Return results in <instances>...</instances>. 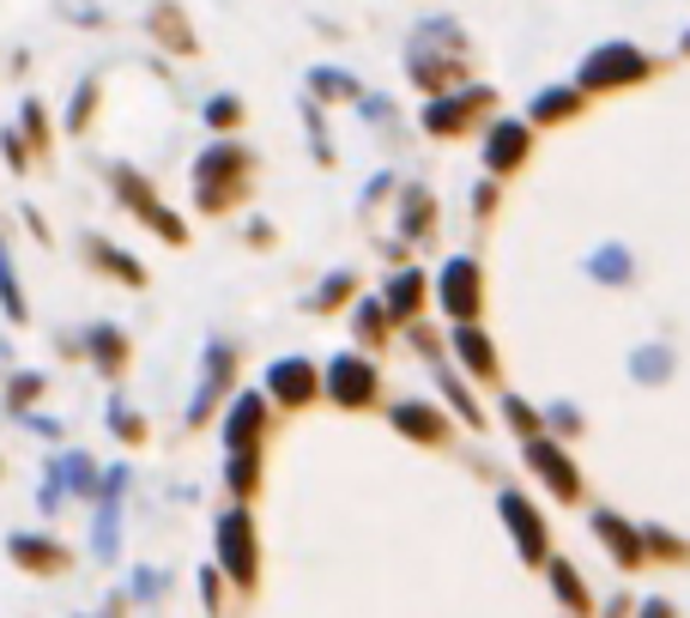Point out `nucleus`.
Returning <instances> with one entry per match:
<instances>
[{
  "instance_id": "nucleus-1",
  "label": "nucleus",
  "mask_w": 690,
  "mask_h": 618,
  "mask_svg": "<svg viewBox=\"0 0 690 618\" xmlns=\"http://www.w3.org/2000/svg\"><path fill=\"white\" fill-rule=\"evenodd\" d=\"M443 291H448V310H455V316H472V310H479V273H472V261L448 267Z\"/></svg>"
},
{
  "instance_id": "nucleus-2",
  "label": "nucleus",
  "mask_w": 690,
  "mask_h": 618,
  "mask_svg": "<svg viewBox=\"0 0 690 618\" xmlns=\"http://www.w3.org/2000/svg\"><path fill=\"white\" fill-rule=\"evenodd\" d=\"M642 73V55H630V49H612V55H594L587 61V85H599V80H636Z\"/></svg>"
},
{
  "instance_id": "nucleus-3",
  "label": "nucleus",
  "mask_w": 690,
  "mask_h": 618,
  "mask_svg": "<svg viewBox=\"0 0 690 618\" xmlns=\"http://www.w3.org/2000/svg\"><path fill=\"white\" fill-rule=\"evenodd\" d=\"M224 558H231L236 576H255V564H248V522H243V515L224 522Z\"/></svg>"
},
{
  "instance_id": "nucleus-4",
  "label": "nucleus",
  "mask_w": 690,
  "mask_h": 618,
  "mask_svg": "<svg viewBox=\"0 0 690 618\" xmlns=\"http://www.w3.org/2000/svg\"><path fill=\"white\" fill-rule=\"evenodd\" d=\"M309 388H315V376H309V370H303V364H285V370H273V395H279V400H303V395H309Z\"/></svg>"
},
{
  "instance_id": "nucleus-5",
  "label": "nucleus",
  "mask_w": 690,
  "mask_h": 618,
  "mask_svg": "<svg viewBox=\"0 0 690 618\" xmlns=\"http://www.w3.org/2000/svg\"><path fill=\"white\" fill-rule=\"evenodd\" d=\"M503 515L515 522V534H522V546H527V558H539V522L527 515V503L522 498H503Z\"/></svg>"
},
{
  "instance_id": "nucleus-6",
  "label": "nucleus",
  "mask_w": 690,
  "mask_h": 618,
  "mask_svg": "<svg viewBox=\"0 0 690 618\" xmlns=\"http://www.w3.org/2000/svg\"><path fill=\"white\" fill-rule=\"evenodd\" d=\"M334 395L339 400H364L370 395V370L364 364H339L334 370Z\"/></svg>"
},
{
  "instance_id": "nucleus-7",
  "label": "nucleus",
  "mask_w": 690,
  "mask_h": 618,
  "mask_svg": "<svg viewBox=\"0 0 690 618\" xmlns=\"http://www.w3.org/2000/svg\"><path fill=\"white\" fill-rule=\"evenodd\" d=\"M522 145H527V133H522V128H496V140H491V164H496V171H508V164L522 159Z\"/></svg>"
},
{
  "instance_id": "nucleus-8",
  "label": "nucleus",
  "mask_w": 690,
  "mask_h": 618,
  "mask_svg": "<svg viewBox=\"0 0 690 618\" xmlns=\"http://www.w3.org/2000/svg\"><path fill=\"white\" fill-rule=\"evenodd\" d=\"M534 460H539V474H546V479H551V486L575 491V474H570V460H563V455H558V448H546V443H539V448H534Z\"/></svg>"
},
{
  "instance_id": "nucleus-9",
  "label": "nucleus",
  "mask_w": 690,
  "mask_h": 618,
  "mask_svg": "<svg viewBox=\"0 0 690 618\" xmlns=\"http://www.w3.org/2000/svg\"><path fill=\"white\" fill-rule=\"evenodd\" d=\"M394 303H400V310H394V316H412V310H418V273H412V279H400V285H394Z\"/></svg>"
},
{
  "instance_id": "nucleus-10",
  "label": "nucleus",
  "mask_w": 690,
  "mask_h": 618,
  "mask_svg": "<svg viewBox=\"0 0 690 618\" xmlns=\"http://www.w3.org/2000/svg\"><path fill=\"white\" fill-rule=\"evenodd\" d=\"M460 346H467V364L472 370H491V346H484L479 334H460Z\"/></svg>"
}]
</instances>
